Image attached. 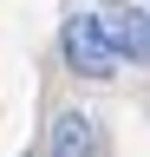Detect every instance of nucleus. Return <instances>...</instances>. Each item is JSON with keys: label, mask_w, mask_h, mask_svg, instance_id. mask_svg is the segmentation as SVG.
Listing matches in <instances>:
<instances>
[{"label": "nucleus", "mask_w": 150, "mask_h": 157, "mask_svg": "<svg viewBox=\"0 0 150 157\" xmlns=\"http://www.w3.org/2000/svg\"><path fill=\"white\" fill-rule=\"evenodd\" d=\"M98 26H104L111 46H118V59L150 66V7H137V0H111V7H98Z\"/></svg>", "instance_id": "nucleus-2"}, {"label": "nucleus", "mask_w": 150, "mask_h": 157, "mask_svg": "<svg viewBox=\"0 0 150 157\" xmlns=\"http://www.w3.org/2000/svg\"><path fill=\"white\" fill-rule=\"evenodd\" d=\"M104 151V131L91 111H59L46 131V157H98Z\"/></svg>", "instance_id": "nucleus-3"}, {"label": "nucleus", "mask_w": 150, "mask_h": 157, "mask_svg": "<svg viewBox=\"0 0 150 157\" xmlns=\"http://www.w3.org/2000/svg\"><path fill=\"white\" fill-rule=\"evenodd\" d=\"M59 59H65V72H79V78H91V85H104V78H118V46L104 39V26H98V13H72L65 26H59Z\"/></svg>", "instance_id": "nucleus-1"}]
</instances>
